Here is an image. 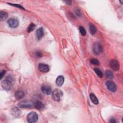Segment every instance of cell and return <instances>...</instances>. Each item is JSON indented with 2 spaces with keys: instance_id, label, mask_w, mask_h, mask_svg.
<instances>
[{
  "instance_id": "1",
  "label": "cell",
  "mask_w": 123,
  "mask_h": 123,
  "mask_svg": "<svg viewBox=\"0 0 123 123\" xmlns=\"http://www.w3.org/2000/svg\"><path fill=\"white\" fill-rule=\"evenodd\" d=\"M8 77V76H7ZM2 87L6 90H10L12 86V79L10 78L8 76L5 79H4L1 83Z\"/></svg>"
},
{
  "instance_id": "2",
  "label": "cell",
  "mask_w": 123,
  "mask_h": 123,
  "mask_svg": "<svg viewBox=\"0 0 123 123\" xmlns=\"http://www.w3.org/2000/svg\"><path fill=\"white\" fill-rule=\"evenodd\" d=\"M18 106L19 108H25V109H26V108L30 109L34 107V103L32 101H31L29 100L21 101L18 103Z\"/></svg>"
},
{
  "instance_id": "3",
  "label": "cell",
  "mask_w": 123,
  "mask_h": 123,
  "mask_svg": "<svg viewBox=\"0 0 123 123\" xmlns=\"http://www.w3.org/2000/svg\"><path fill=\"white\" fill-rule=\"evenodd\" d=\"M27 121L29 123H35L37 121L38 115L34 111L29 112L27 115Z\"/></svg>"
},
{
  "instance_id": "4",
  "label": "cell",
  "mask_w": 123,
  "mask_h": 123,
  "mask_svg": "<svg viewBox=\"0 0 123 123\" xmlns=\"http://www.w3.org/2000/svg\"><path fill=\"white\" fill-rule=\"evenodd\" d=\"M62 95V91L59 89H55L52 92V98L53 100L55 101H59L60 100L61 97Z\"/></svg>"
},
{
  "instance_id": "5",
  "label": "cell",
  "mask_w": 123,
  "mask_h": 123,
  "mask_svg": "<svg viewBox=\"0 0 123 123\" xmlns=\"http://www.w3.org/2000/svg\"><path fill=\"white\" fill-rule=\"evenodd\" d=\"M7 23L9 26L11 28H16L19 25L18 20L14 18H12L8 19Z\"/></svg>"
},
{
  "instance_id": "6",
  "label": "cell",
  "mask_w": 123,
  "mask_h": 123,
  "mask_svg": "<svg viewBox=\"0 0 123 123\" xmlns=\"http://www.w3.org/2000/svg\"><path fill=\"white\" fill-rule=\"evenodd\" d=\"M103 51L101 46L98 43H96L93 46V51L96 55H99Z\"/></svg>"
},
{
  "instance_id": "7",
  "label": "cell",
  "mask_w": 123,
  "mask_h": 123,
  "mask_svg": "<svg viewBox=\"0 0 123 123\" xmlns=\"http://www.w3.org/2000/svg\"><path fill=\"white\" fill-rule=\"evenodd\" d=\"M109 64L111 68L114 71H118L120 68L119 63L117 60L115 59L111 60L109 62Z\"/></svg>"
},
{
  "instance_id": "8",
  "label": "cell",
  "mask_w": 123,
  "mask_h": 123,
  "mask_svg": "<svg viewBox=\"0 0 123 123\" xmlns=\"http://www.w3.org/2000/svg\"><path fill=\"white\" fill-rule=\"evenodd\" d=\"M41 91L45 95H50L51 93V88L48 84H43L41 87Z\"/></svg>"
},
{
  "instance_id": "9",
  "label": "cell",
  "mask_w": 123,
  "mask_h": 123,
  "mask_svg": "<svg viewBox=\"0 0 123 123\" xmlns=\"http://www.w3.org/2000/svg\"><path fill=\"white\" fill-rule=\"evenodd\" d=\"M106 85L108 89L111 92H115L117 89V86L115 83L112 81H107Z\"/></svg>"
},
{
  "instance_id": "10",
  "label": "cell",
  "mask_w": 123,
  "mask_h": 123,
  "mask_svg": "<svg viewBox=\"0 0 123 123\" xmlns=\"http://www.w3.org/2000/svg\"><path fill=\"white\" fill-rule=\"evenodd\" d=\"M11 114L13 117H18L20 115L21 113V111L18 108L16 107H14L12 108L11 110Z\"/></svg>"
},
{
  "instance_id": "11",
  "label": "cell",
  "mask_w": 123,
  "mask_h": 123,
  "mask_svg": "<svg viewBox=\"0 0 123 123\" xmlns=\"http://www.w3.org/2000/svg\"><path fill=\"white\" fill-rule=\"evenodd\" d=\"M38 69L42 73H47L49 71V68L48 65L45 64L44 63H40L38 64Z\"/></svg>"
},
{
  "instance_id": "12",
  "label": "cell",
  "mask_w": 123,
  "mask_h": 123,
  "mask_svg": "<svg viewBox=\"0 0 123 123\" xmlns=\"http://www.w3.org/2000/svg\"><path fill=\"white\" fill-rule=\"evenodd\" d=\"M34 106L35 108L38 110H42L45 108L44 104L42 102L38 100L36 101L34 103Z\"/></svg>"
},
{
  "instance_id": "13",
  "label": "cell",
  "mask_w": 123,
  "mask_h": 123,
  "mask_svg": "<svg viewBox=\"0 0 123 123\" xmlns=\"http://www.w3.org/2000/svg\"><path fill=\"white\" fill-rule=\"evenodd\" d=\"M43 36H44L43 29L42 28V27L38 28L36 31V36L37 39L40 40L41 38H42Z\"/></svg>"
},
{
  "instance_id": "14",
  "label": "cell",
  "mask_w": 123,
  "mask_h": 123,
  "mask_svg": "<svg viewBox=\"0 0 123 123\" xmlns=\"http://www.w3.org/2000/svg\"><path fill=\"white\" fill-rule=\"evenodd\" d=\"M25 93L22 90H17L14 94L15 98L17 99H20L22 98L25 96Z\"/></svg>"
},
{
  "instance_id": "15",
  "label": "cell",
  "mask_w": 123,
  "mask_h": 123,
  "mask_svg": "<svg viewBox=\"0 0 123 123\" xmlns=\"http://www.w3.org/2000/svg\"><path fill=\"white\" fill-rule=\"evenodd\" d=\"M64 77L63 76H62V75H59L56 78V84L58 86H62L63 85V84L64 83Z\"/></svg>"
},
{
  "instance_id": "16",
  "label": "cell",
  "mask_w": 123,
  "mask_h": 123,
  "mask_svg": "<svg viewBox=\"0 0 123 123\" xmlns=\"http://www.w3.org/2000/svg\"><path fill=\"white\" fill-rule=\"evenodd\" d=\"M90 96V98L92 102L95 104H98V100L97 98L96 97V96L93 94V93H91L89 95Z\"/></svg>"
},
{
  "instance_id": "17",
  "label": "cell",
  "mask_w": 123,
  "mask_h": 123,
  "mask_svg": "<svg viewBox=\"0 0 123 123\" xmlns=\"http://www.w3.org/2000/svg\"><path fill=\"white\" fill-rule=\"evenodd\" d=\"M8 16V14L4 11L0 12V21H2L6 19Z\"/></svg>"
},
{
  "instance_id": "18",
  "label": "cell",
  "mask_w": 123,
  "mask_h": 123,
  "mask_svg": "<svg viewBox=\"0 0 123 123\" xmlns=\"http://www.w3.org/2000/svg\"><path fill=\"white\" fill-rule=\"evenodd\" d=\"M89 30H90V32L91 35H94L97 31V29H96L95 26L93 24H90Z\"/></svg>"
},
{
  "instance_id": "19",
  "label": "cell",
  "mask_w": 123,
  "mask_h": 123,
  "mask_svg": "<svg viewBox=\"0 0 123 123\" xmlns=\"http://www.w3.org/2000/svg\"><path fill=\"white\" fill-rule=\"evenodd\" d=\"M105 75H106V76L107 77V78L108 79H111L113 77V73H112V72L111 71L109 70H107L106 71Z\"/></svg>"
},
{
  "instance_id": "20",
  "label": "cell",
  "mask_w": 123,
  "mask_h": 123,
  "mask_svg": "<svg viewBox=\"0 0 123 123\" xmlns=\"http://www.w3.org/2000/svg\"><path fill=\"white\" fill-rule=\"evenodd\" d=\"M94 70L95 72L98 75V76H99L100 78H102L103 77L102 73L101 71L99 69H98V68H95Z\"/></svg>"
},
{
  "instance_id": "21",
  "label": "cell",
  "mask_w": 123,
  "mask_h": 123,
  "mask_svg": "<svg viewBox=\"0 0 123 123\" xmlns=\"http://www.w3.org/2000/svg\"><path fill=\"white\" fill-rule=\"evenodd\" d=\"M36 25L35 24H34L33 23H31L28 27V28H27V32L28 33H30L32 31H33L34 29L36 28Z\"/></svg>"
},
{
  "instance_id": "22",
  "label": "cell",
  "mask_w": 123,
  "mask_h": 123,
  "mask_svg": "<svg viewBox=\"0 0 123 123\" xmlns=\"http://www.w3.org/2000/svg\"><path fill=\"white\" fill-rule=\"evenodd\" d=\"M79 31H80V33L81 34V35L83 36H84L86 35V30H85V29L84 28V27L83 26H79Z\"/></svg>"
},
{
  "instance_id": "23",
  "label": "cell",
  "mask_w": 123,
  "mask_h": 123,
  "mask_svg": "<svg viewBox=\"0 0 123 123\" xmlns=\"http://www.w3.org/2000/svg\"><path fill=\"white\" fill-rule=\"evenodd\" d=\"M90 62L93 64H94V65H98L99 64V61L96 59H92L90 60Z\"/></svg>"
},
{
  "instance_id": "24",
  "label": "cell",
  "mask_w": 123,
  "mask_h": 123,
  "mask_svg": "<svg viewBox=\"0 0 123 123\" xmlns=\"http://www.w3.org/2000/svg\"><path fill=\"white\" fill-rule=\"evenodd\" d=\"M8 4L9 5H12V6H15V7H16L18 8H20L21 9H22V10H25L24 9V8L23 7H22V6H21L19 4H13V3H8Z\"/></svg>"
},
{
  "instance_id": "25",
  "label": "cell",
  "mask_w": 123,
  "mask_h": 123,
  "mask_svg": "<svg viewBox=\"0 0 123 123\" xmlns=\"http://www.w3.org/2000/svg\"><path fill=\"white\" fill-rule=\"evenodd\" d=\"M6 73V71L5 70H2L0 72V79H1L4 76V75Z\"/></svg>"
},
{
  "instance_id": "26",
  "label": "cell",
  "mask_w": 123,
  "mask_h": 123,
  "mask_svg": "<svg viewBox=\"0 0 123 123\" xmlns=\"http://www.w3.org/2000/svg\"><path fill=\"white\" fill-rule=\"evenodd\" d=\"M36 55L37 57H38V58H41L42 57V53L40 51H37L36 52Z\"/></svg>"
},
{
  "instance_id": "27",
  "label": "cell",
  "mask_w": 123,
  "mask_h": 123,
  "mask_svg": "<svg viewBox=\"0 0 123 123\" xmlns=\"http://www.w3.org/2000/svg\"><path fill=\"white\" fill-rule=\"evenodd\" d=\"M75 13H76V14L78 16H81V12H80V11L79 9H76V10H75Z\"/></svg>"
},
{
  "instance_id": "28",
  "label": "cell",
  "mask_w": 123,
  "mask_h": 123,
  "mask_svg": "<svg viewBox=\"0 0 123 123\" xmlns=\"http://www.w3.org/2000/svg\"><path fill=\"white\" fill-rule=\"evenodd\" d=\"M109 122L111 123H115L116 122V120L115 119L111 118V119H110Z\"/></svg>"
},
{
  "instance_id": "29",
  "label": "cell",
  "mask_w": 123,
  "mask_h": 123,
  "mask_svg": "<svg viewBox=\"0 0 123 123\" xmlns=\"http://www.w3.org/2000/svg\"><path fill=\"white\" fill-rule=\"evenodd\" d=\"M64 2L68 5H71L72 4V1L71 0H65Z\"/></svg>"
}]
</instances>
